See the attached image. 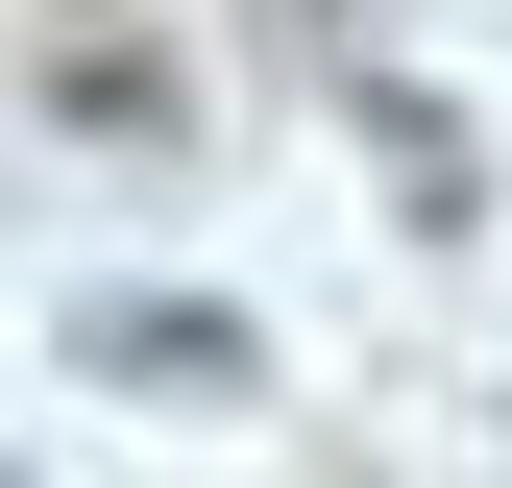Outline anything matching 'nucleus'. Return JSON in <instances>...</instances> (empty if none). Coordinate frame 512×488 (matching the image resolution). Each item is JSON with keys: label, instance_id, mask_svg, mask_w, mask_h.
<instances>
[{"label": "nucleus", "instance_id": "obj_1", "mask_svg": "<svg viewBox=\"0 0 512 488\" xmlns=\"http://www.w3.org/2000/svg\"><path fill=\"white\" fill-rule=\"evenodd\" d=\"M74 366H98V391H244V318H171V293L122 318V293H98V318H74Z\"/></svg>", "mask_w": 512, "mask_h": 488}, {"label": "nucleus", "instance_id": "obj_2", "mask_svg": "<svg viewBox=\"0 0 512 488\" xmlns=\"http://www.w3.org/2000/svg\"><path fill=\"white\" fill-rule=\"evenodd\" d=\"M49 122H98V147H171V49H49Z\"/></svg>", "mask_w": 512, "mask_h": 488}, {"label": "nucleus", "instance_id": "obj_3", "mask_svg": "<svg viewBox=\"0 0 512 488\" xmlns=\"http://www.w3.org/2000/svg\"><path fill=\"white\" fill-rule=\"evenodd\" d=\"M366 147H391V196H415V220H464V147H439V98H415V74L366 98Z\"/></svg>", "mask_w": 512, "mask_h": 488}]
</instances>
